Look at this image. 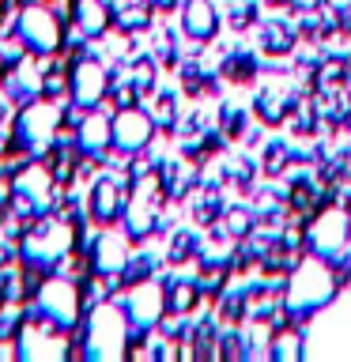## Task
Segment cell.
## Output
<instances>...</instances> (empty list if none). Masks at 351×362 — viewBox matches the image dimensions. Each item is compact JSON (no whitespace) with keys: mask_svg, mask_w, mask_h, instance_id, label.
I'll list each match as a JSON object with an SVG mask.
<instances>
[{"mask_svg":"<svg viewBox=\"0 0 351 362\" xmlns=\"http://www.w3.org/2000/svg\"><path fill=\"white\" fill-rule=\"evenodd\" d=\"M61 185L53 181L50 166L42 163V158H27L23 166H16V174H11V208L16 215L23 219H38V215L53 211V204L61 200Z\"/></svg>","mask_w":351,"mask_h":362,"instance_id":"cell-1","label":"cell"},{"mask_svg":"<svg viewBox=\"0 0 351 362\" xmlns=\"http://www.w3.org/2000/svg\"><path fill=\"white\" fill-rule=\"evenodd\" d=\"M19 42L27 45L30 53H38V57H57L64 49V19L57 16V11L50 4H42V0H27L19 11Z\"/></svg>","mask_w":351,"mask_h":362,"instance_id":"cell-2","label":"cell"},{"mask_svg":"<svg viewBox=\"0 0 351 362\" xmlns=\"http://www.w3.org/2000/svg\"><path fill=\"white\" fill-rule=\"evenodd\" d=\"M16 136L27 147V155H45L61 140V106L50 98H34L19 110V117H11Z\"/></svg>","mask_w":351,"mask_h":362,"instance_id":"cell-3","label":"cell"},{"mask_svg":"<svg viewBox=\"0 0 351 362\" xmlns=\"http://www.w3.org/2000/svg\"><path fill=\"white\" fill-rule=\"evenodd\" d=\"M110 95V68L95 53H79L68 68V98L84 110H95Z\"/></svg>","mask_w":351,"mask_h":362,"instance_id":"cell-4","label":"cell"},{"mask_svg":"<svg viewBox=\"0 0 351 362\" xmlns=\"http://www.w3.org/2000/svg\"><path fill=\"white\" fill-rule=\"evenodd\" d=\"M129 351V332H125V317L117 305H95L91 310V325H87V355L110 358V355H125Z\"/></svg>","mask_w":351,"mask_h":362,"instance_id":"cell-5","label":"cell"},{"mask_svg":"<svg viewBox=\"0 0 351 362\" xmlns=\"http://www.w3.org/2000/svg\"><path fill=\"white\" fill-rule=\"evenodd\" d=\"M34 302H38V313L53 317L61 328H76L79 313H84L76 279H61V276H45V283L38 287V294H34Z\"/></svg>","mask_w":351,"mask_h":362,"instance_id":"cell-6","label":"cell"},{"mask_svg":"<svg viewBox=\"0 0 351 362\" xmlns=\"http://www.w3.org/2000/svg\"><path fill=\"white\" fill-rule=\"evenodd\" d=\"M129 185H132V177L125 174H102L95 185H91V197H87V215L95 223L102 226H113L121 219V211H125V200H129Z\"/></svg>","mask_w":351,"mask_h":362,"instance_id":"cell-7","label":"cell"},{"mask_svg":"<svg viewBox=\"0 0 351 362\" xmlns=\"http://www.w3.org/2000/svg\"><path fill=\"white\" fill-rule=\"evenodd\" d=\"M125 310H129V321L136 328L151 332V325H159L166 317V283H159L155 276L144 283H132L129 298H125Z\"/></svg>","mask_w":351,"mask_h":362,"instance_id":"cell-8","label":"cell"},{"mask_svg":"<svg viewBox=\"0 0 351 362\" xmlns=\"http://www.w3.org/2000/svg\"><path fill=\"white\" fill-rule=\"evenodd\" d=\"M113 124V147L125 155H140L147 140H151V132H155V121H151V113H144L140 106H125L117 110L110 117Z\"/></svg>","mask_w":351,"mask_h":362,"instance_id":"cell-9","label":"cell"},{"mask_svg":"<svg viewBox=\"0 0 351 362\" xmlns=\"http://www.w3.org/2000/svg\"><path fill=\"white\" fill-rule=\"evenodd\" d=\"M302 98V90H291L283 83H272V87H260L257 98H253V113L260 117V124H268V129H280L283 121H287L291 106Z\"/></svg>","mask_w":351,"mask_h":362,"instance_id":"cell-10","label":"cell"},{"mask_svg":"<svg viewBox=\"0 0 351 362\" xmlns=\"http://www.w3.org/2000/svg\"><path fill=\"white\" fill-rule=\"evenodd\" d=\"M87 257H91V272H98V276H121V268L129 264V245H125L121 234L102 230L91 242Z\"/></svg>","mask_w":351,"mask_h":362,"instance_id":"cell-11","label":"cell"},{"mask_svg":"<svg viewBox=\"0 0 351 362\" xmlns=\"http://www.w3.org/2000/svg\"><path fill=\"white\" fill-rule=\"evenodd\" d=\"M181 27L192 42H212L219 34V11L212 0H185L181 4Z\"/></svg>","mask_w":351,"mask_h":362,"instance_id":"cell-12","label":"cell"},{"mask_svg":"<svg viewBox=\"0 0 351 362\" xmlns=\"http://www.w3.org/2000/svg\"><path fill=\"white\" fill-rule=\"evenodd\" d=\"M113 23V8L110 0H76L72 4V27L84 38H102Z\"/></svg>","mask_w":351,"mask_h":362,"instance_id":"cell-13","label":"cell"},{"mask_svg":"<svg viewBox=\"0 0 351 362\" xmlns=\"http://www.w3.org/2000/svg\"><path fill=\"white\" fill-rule=\"evenodd\" d=\"M110 144H113V124H110V117H102V113L87 110L84 121H79V129H76V147H79V151H87V155H102Z\"/></svg>","mask_w":351,"mask_h":362,"instance_id":"cell-14","label":"cell"},{"mask_svg":"<svg viewBox=\"0 0 351 362\" xmlns=\"http://www.w3.org/2000/svg\"><path fill=\"white\" fill-rule=\"evenodd\" d=\"M257 45H260V53H268V57H291L294 49V42H299V30L287 27V23H280V19H268V23H257Z\"/></svg>","mask_w":351,"mask_h":362,"instance_id":"cell-15","label":"cell"},{"mask_svg":"<svg viewBox=\"0 0 351 362\" xmlns=\"http://www.w3.org/2000/svg\"><path fill=\"white\" fill-rule=\"evenodd\" d=\"M257 72H260L257 53H246V49H234V53H226L223 61H219V76L226 79V83H234V87L253 83Z\"/></svg>","mask_w":351,"mask_h":362,"instance_id":"cell-16","label":"cell"},{"mask_svg":"<svg viewBox=\"0 0 351 362\" xmlns=\"http://www.w3.org/2000/svg\"><path fill=\"white\" fill-rule=\"evenodd\" d=\"M200 298L204 294L197 287V279H170L166 283V313L170 317H189Z\"/></svg>","mask_w":351,"mask_h":362,"instance_id":"cell-17","label":"cell"},{"mask_svg":"<svg viewBox=\"0 0 351 362\" xmlns=\"http://www.w3.org/2000/svg\"><path fill=\"white\" fill-rule=\"evenodd\" d=\"M294 163V151L287 144H280V140H272L265 144V151H260V174L265 177H280V174H287V166Z\"/></svg>","mask_w":351,"mask_h":362,"instance_id":"cell-18","label":"cell"},{"mask_svg":"<svg viewBox=\"0 0 351 362\" xmlns=\"http://www.w3.org/2000/svg\"><path fill=\"white\" fill-rule=\"evenodd\" d=\"M223 226H226V234H231L234 242H242V238L253 234V226H257V211H253V208H246V204L223 208Z\"/></svg>","mask_w":351,"mask_h":362,"instance_id":"cell-19","label":"cell"},{"mask_svg":"<svg viewBox=\"0 0 351 362\" xmlns=\"http://www.w3.org/2000/svg\"><path fill=\"white\" fill-rule=\"evenodd\" d=\"M200 238L192 230H174L170 234V245H166V260L170 264H185V260H197L200 257Z\"/></svg>","mask_w":351,"mask_h":362,"instance_id":"cell-20","label":"cell"},{"mask_svg":"<svg viewBox=\"0 0 351 362\" xmlns=\"http://www.w3.org/2000/svg\"><path fill=\"white\" fill-rule=\"evenodd\" d=\"M257 11H260L257 0H231V4H226V27L238 30V34L257 27Z\"/></svg>","mask_w":351,"mask_h":362,"instance_id":"cell-21","label":"cell"},{"mask_svg":"<svg viewBox=\"0 0 351 362\" xmlns=\"http://www.w3.org/2000/svg\"><path fill=\"white\" fill-rule=\"evenodd\" d=\"M155 276V257L151 253H140V257H129V264L121 268V287H132V283H144Z\"/></svg>","mask_w":351,"mask_h":362,"instance_id":"cell-22","label":"cell"},{"mask_svg":"<svg viewBox=\"0 0 351 362\" xmlns=\"http://www.w3.org/2000/svg\"><path fill=\"white\" fill-rule=\"evenodd\" d=\"M151 121H155V129H174V124H178V95H174V90H159V95H155Z\"/></svg>","mask_w":351,"mask_h":362,"instance_id":"cell-23","label":"cell"},{"mask_svg":"<svg viewBox=\"0 0 351 362\" xmlns=\"http://www.w3.org/2000/svg\"><path fill=\"white\" fill-rule=\"evenodd\" d=\"M219 132L226 136V140H242V136L249 132V113L238 110V106H223V113H219Z\"/></svg>","mask_w":351,"mask_h":362,"instance_id":"cell-24","label":"cell"},{"mask_svg":"<svg viewBox=\"0 0 351 362\" xmlns=\"http://www.w3.org/2000/svg\"><path fill=\"white\" fill-rule=\"evenodd\" d=\"M129 79H132V87L140 90V98L151 95V87H155V61L151 57H136V61H129Z\"/></svg>","mask_w":351,"mask_h":362,"instance_id":"cell-25","label":"cell"},{"mask_svg":"<svg viewBox=\"0 0 351 362\" xmlns=\"http://www.w3.org/2000/svg\"><path fill=\"white\" fill-rule=\"evenodd\" d=\"M11 113H16V98H11L8 87H0V124H8Z\"/></svg>","mask_w":351,"mask_h":362,"instance_id":"cell-26","label":"cell"},{"mask_svg":"<svg viewBox=\"0 0 351 362\" xmlns=\"http://www.w3.org/2000/svg\"><path fill=\"white\" fill-rule=\"evenodd\" d=\"M8 264H16V245H11V238L8 242L0 238V268H8Z\"/></svg>","mask_w":351,"mask_h":362,"instance_id":"cell-27","label":"cell"},{"mask_svg":"<svg viewBox=\"0 0 351 362\" xmlns=\"http://www.w3.org/2000/svg\"><path fill=\"white\" fill-rule=\"evenodd\" d=\"M151 8H159V11H174L178 0H151Z\"/></svg>","mask_w":351,"mask_h":362,"instance_id":"cell-28","label":"cell"},{"mask_svg":"<svg viewBox=\"0 0 351 362\" xmlns=\"http://www.w3.org/2000/svg\"><path fill=\"white\" fill-rule=\"evenodd\" d=\"M8 8H11V0H0V23L8 19Z\"/></svg>","mask_w":351,"mask_h":362,"instance_id":"cell-29","label":"cell"},{"mask_svg":"<svg viewBox=\"0 0 351 362\" xmlns=\"http://www.w3.org/2000/svg\"><path fill=\"white\" fill-rule=\"evenodd\" d=\"M268 8H287V0H265Z\"/></svg>","mask_w":351,"mask_h":362,"instance_id":"cell-30","label":"cell"}]
</instances>
